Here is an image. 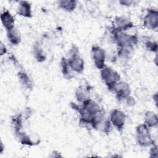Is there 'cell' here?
I'll return each instance as SVG.
<instances>
[{
  "label": "cell",
  "instance_id": "cell-1",
  "mask_svg": "<svg viewBox=\"0 0 158 158\" xmlns=\"http://www.w3.org/2000/svg\"><path fill=\"white\" fill-rule=\"evenodd\" d=\"M101 76L109 90H113L116 84L120 80L119 74L109 67H104L101 69Z\"/></svg>",
  "mask_w": 158,
  "mask_h": 158
},
{
  "label": "cell",
  "instance_id": "cell-2",
  "mask_svg": "<svg viewBox=\"0 0 158 158\" xmlns=\"http://www.w3.org/2000/svg\"><path fill=\"white\" fill-rule=\"evenodd\" d=\"M67 62L72 70L77 73H81L84 69V61L79 54V51L75 46H73L70 51V54Z\"/></svg>",
  "mask_w": 158,
  "mask_h": 158
},
{
  "label": "cell",
  "instance_id": "cell-3",
  "mask_svg": "<svg viewBox=\"0 0 158 158\" xmlns=\"http://www.w3.org/2000/svg\"><path fill=\"white\" fill-rule=\"evenodd\" d=\"M136 139L138 143L142 146H149L152 140L149 131V128L145 124L139 125L136 128Z\"/></svg>",
  "mask_w": 158,
  "mask_h": 158
},
{
  "label": "cell",
  "instance_id": "cell-4",
  "mask_svg": "<svg viewBox=\"0 0 158 158\" xmlns=\"http://www.w3.org/2000/svg\"><path fill=\"white\" fill-rule=\"evenodd\" d=\"M92 58L95 66L99 69H102L105 67V51L103 49L98 46H94L91 49Z\"/></svg>",
  "mask_w": 158,
  "mask_h": 158
},
{
  "label": "cell",
  "instance_id": "cell-5",
  "mask_svg": "<svg viewBox=\"0 0 158 158\" xmlns=\"http://www.w3.org/2000/svg\"><path fill=\"white\" fill-rule=\"evenodd\" d=\"M125 118V115L122 111L114 109L110 113L109 120L112 125L118 131H122L124 127Z\"/></svg>",
  "mask_w": 158,
  "mask_h": 158
},
{
  "label": "cell",
  "instance_id": "cell-6",
  "mask_svg": "<svg viewBox=\"0 0 158 158\" xmlns=\"http://www.w3.org/2000/svg\"><path fill=\"white\" fill-rule=\"evenodd\" d=\"M112 91L115 93L118 99H126L130 94V86L124 81H118Z\"/></svg>",
  "mask_w": 158,
  "mask_h": 158
},
{
  "label": "cell",
  "instance_id": "cell-7",
  "mask_svg": "<svg viewBox=\"0 0 158 158\" xmlns=\"http://www.w3.org/2000/svg\"><path fill=\"white\" fill-rule=\"evenodd\" d=\"M157 12L154 9H148L144 17L143 24L149 29H155L157 26Z\"/></svg>",
  "mask_w": 158,
  "mask_h": 158
},
{
  "label": "cell",
  "instance_id": "cell-8",
  "mask_svg": "<svg viewBox=\"0 0 158 158\" xmlns=\"http://www.w3.org/2000/svg\"><path fill=\"white\" fill-rule=\"evenodd\" d=\"M1 20L4 27L7 31L15 28V19L8 10H5L1 13Z\"/></svg>",
  "mask_w": 158,
  "mask_h": 158
},
{
  "label": "cell",
  "instance_id": "cell-9",
  "mask_svg": "<svg viewBox=\"0 0 158 158\" xmlns=\"http://www.w3.org/2000/svg\"><path fill=\"white\" fill-rule=\"evenodd\" d=\"M17 14L23 17H30L31 16L30 4L27 1H20L17 9Z\"/></svg>",
  "mask_w": 158,
  "mask_h": 158
},
{
  "label": "cell",
  "instance_id": "cell-10",
  "mask_svg": "<svg viewBox=\"0 0 158 158\" xmlns=\"http://www.w3.org/2000/svg\"><path fill=\"white\" fill-rule=\"evenodd\" d=\"M115 23L117 26L115 28L122 31L127 30V29H129L133 27V23L123 17H117L115 19Z\"/></svg>",
  "mask_w": 158,
  "mask_h": 158
},
{
  "label": "cell",
  "instance_id": "cell-11",
  "mask_svg": "<svg viewBox=\"0 0 158 158\" xmlns=\"http://www.w3.org/2000/svg\"><path fill=\"white\" fill-rule=\"evenodd\" d=\"M7 36L9 42L13 45H17L20 42L21 38L20 32L15 28L7 30Z\"/></svg>",
  "mask_w": 158,
  "mask_h": 158
},
{
  "label": "cell",
  "instance_id": "cell-12",
  "mask_svg": "<svg viewBox=\"0 0 158 158\" xmlns=\"http://www.w3.org/2000/svg\"><path fill=\"white\" fill-rule=\"evenodd\" d=\"M11 125L12 129L14 131L15 135H17L20 131V130L22 127V118L21 115H14L11 120Z\"/></svg>",
  "mask_w": 158,
  "mask_h": 158
},
{
  "label": "cell",
  "instance_id": "cell-13",
  "mask_svg": "<svg viewBox=\"0 0 158 158\" xmlns=\"http://www.w3.org/2000/svg\"><path fill=\"white\" fill-rule=\"evenodd\" d=\"M157 123V115L152 112H147L145 114V125L148 127L156 126Z\"/></svg>",
  "mask_w": 158,
  "mask_h": 158
},
{
  "label": "cell",
  "instance_id": "cell-14",
  "mask_svg": "<svg viewBox=\"0 0 158 158\" xmlns=\"http://www.w3.org/2000/svg\"><path fill=\"white\" fill-rule=\"evenodd\" d=\"M88 89L84 86L79 87L76 91V98L80 102H84L89 99Z\"/></svg>",
  "mask_w": 158,
  "mask_h": 158
},
{
  "label": "cell",
  "instance_id": "cell-15",
  "mask_svg": "<svg viewBox=\"0 0 158 158\" xmlns=\"http://www.w3.org/2000/svg\"><path fill=\"white\" fill-rule=\"evenodd\" d=\"M59 6L67 12L73 11L77 6V2L75 1H59Z\"/></svg>",
  "mask_w": 158,
  "mask_h": 158
},
{
  "label": "cell",
  "instance_id": "cell-16",
  "mask_svg": "<svg viewBox=\"0 0 158 158\" xmlns=\"http://www.w3.org/2000/svg\"><path fill=\"white\" fill-rule=\"evenodd\" d=\"M60 65H61V70L64 76V77L67 78H70L72 77V73L71 72L72 70L71 69L67 60L65 58H62L60 61Z\"/></svg>",
  "mask_w": 158,
  "mask_h": 158
},
{
  "label": "cell",
  "instance_id": "cell-17",
  "mask_svg": "<svg viewBox=\"0 0 158 158\" xmlns=\"http://www.w3.org/2000/svg\"><path fill=\"white\" fill-rule=\"evenodd\" d=\"M18 75H19V77L21 83L23 85H24V86H25L26 88H30L31 83L30 80V78L27 75V73H25L23 72H20Z\"/></svg>",
  "mask_w": 158,
  "mask_h": 158
},
{
  "label": "cell",
  "instance_id": "cell-18",
  "mask_svg": "<svg viewBox=\"0 0 158 158\" xmlns=\"http://www.w3.org/2000/svg\"><path fill=\"white\" fill-rule=\"evenodd\" d=\"M146 45L147 46V48L149 50L151 51H157V43H154L152 41H148L146 43Z\"/></svg>",
  "mask_w": 158,
  "mask_h": 158
},
{
  "label": "cell",
  "instance_id": "cell-19",
  "mask_svg": "<svg viewBox=\"0 0 158 158\" xmlns=\"http://www.w3.org/2000/svg\"><path fill=\"white\" fill-rule=\"evenodd\" d=\"M6 46L1 43V50H0V52H1V55L2 56L4 55V54L6 53Z\"/></svg>",
  "mask_w": 158,
  "mask_h": 158
}]
</instances>
